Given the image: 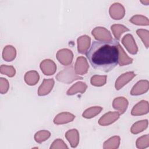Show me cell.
<instances>
[{
    "label": "cell",
    "instance_id": "obj_12",
    "mask_svg": "<svg viewBox=\"0 0 149 149\" xmlns=\"http://www.w3.org/2000/svg\"><path fill=\"white\" fill-rule=\"evenodd\" d=\"M54 84V80L53 79H44L42 83L38 88V94L40 96H43L48 94L52 89Z\"/></svg>",
    "mask_w": 149,
    "mask_h": 149
},
{
    "label": "cell",
    "instance_id": "obj_26",
    "mask_svg": "<svg viewBox=\"0 0 149 149\" xmlns=\"http://www.w3.org/2000/svg\"><path fill=\"white\" fill-rule=\"evenodd\" d=\"M51 136L50 132L47 130H40L36 133L34 135L35 141L38 143H41L47 140Z\"/></svg>",
    "mask_w": 149,
    "mask_h": 149
},
{
    "label": "cell",
    "instance_id": "obj_18",
    "mask_svg": "<svg viewBox=\"0 0 149 149\" xmlns=\"http://www.w3.org/2000/svg\"><path fill=\"white\" fill-rule=\"evenodd\" d=\"M148 120H142L137 121V122L134 123L131 127L130 132L133 134H138L144 130H145L148 126Z\"/></svg>",
    "mask_w": 149,
    "mask_h": 149
},
{
    "label": "cell",
    "instance_id": "obj_20",
    "mask_svg": "<svg viewBox=\"0 0 149 149\" xmlns=\"http://www.w3.org/2000/svg\"><path fill=\"white\" fill-rule=\"evenodd\" d=\"M118 49H119V64L120 66H124L132 63L133 62V59L129 58L127 54L125 52V51L118 44Z\"/></svg>",
    "mask_w": 149,
    "mask_h": 149
},
{
    "label": "cell",
    "instance_id": "obj_13",
    "mask_svg": "<svg viewBox=\"0 0 149 149\" xmlns=\"http://www.w3.org/2000/svg\"><path fill=\"white\" fill-rule=\"evenodd\" d=\"M116 7L117 10H116L113 5L111 6L109 8L110 16L115 20L121 19L125 16V9L123 6L119 3H116Z\"/></svg>",
    "mask_w": 149,
    "mask_h": 149
},
{
    "label": "cell",
    "instance_id": "obj_30",
    "mask_svg": "<svg viewBox=\"0 0 149 149\" xmlns=\"http://www.w3.org/2000/svg\"><path fill=\"white\" fill-rule=\"evenodd\" d=\"M68 146L62 139H56L52 144L50 148H68Z\"/></svg>",
    "mask_w": 149,
    "mask_h": 149
},
{
    "label": "cell",
    "instance_id": "obj_27",
    "mask_svg": "<svg viewBox=\"0 0 149 149\" xmlns=\"http://www.w3.org/2000/svg\"><path fill=\"white\" fill-rule=\"evenodd\" d=\"M149 146L148 134H145L137 139L136 141V147L140 149L147 148Z\"/></svg>",
    "mask_w": 149,
    "mask_h": 149
},
{
    "label": "cell",
    "instance_id": "obj_14",
    "mask_svg": "<svg viewBox=\"0 0 149 149\" xmlns=\"http://www.w3.org/2000/svg\"><path fill=\"white\" fill-rule=\"evenodd\" d=\"M65 137L68 140L72 148H75L78 146L79 142V134L77 129H73L68 130L65 133Z\"/></svg>",
    "mask_w": 149,
    "mask_h": 149
},
{
    "label": "cell",
    "instance_id": "obj_25",
    "mask_svg": "<svg viewBox=\"0 0 149 149\" xmlns=\"http://www.w3.org/2000/svg\"><path fill=\"white\" fill-rule=\"evenodd\" d=\"M133 24L136 25H142V26H148L149 22L147 17L142 15H135L133 16L130 19Z\"/></svg>",
    "mask_w": 149,
    "mask_h": 149
},
{
    "label": "cell",
    "instance_id": "obj_24",
    "mask_svg": "<svg viewBox=\"0 0 149 149\" xmlns=\"http://www.w3.org/2000/svg\"><path fill=\"white\" fill-rule=\"evenodd\" d=\"M102 109V108L101 107H91L87 109H86L82 114L83 117L90 119L94 117L97 114L100 113L101 110Z\"/></svg>",
    "mask_w": 149,
    "mask_h": 149
},
{
    "label": "cell",
    "instance_id": "obj_2",
    "mask_svg": "<svg viewBox=\"0 0 149 149\" xmlns=\"http://www.w3.org/2000/svg\"><path fill=\"white\" fill-rule=\"evenodd\" d=\"M57 80L66 83H69L74 80L77 79H82L83 78L80 76L75 75L72 68H69L63 69L56 76Z\"/></svg>",
    "mask_w": 149,
    "mask_h": 149
},
{
    "label": "cell",
    "instance_id": "obj_7",
    "mask_svg": "<svg viewBox=\"0 0 149 149\" xmlns=\"http://www.w3.org/2000/svg\"><path fill=\"white\" fill-rule=\"evenodd\" d=\"M40 69L45 75H52L56 70V66L52 60L45 59L41 62Z\"/></svg>",
    "mask_w": 149,
    "mask_h": 149
},
{
    "label": "cell",
    "instance_id": "obj_8",
    "mask_svg": "<svg viewBox=\"0 0 149 149\" xmlns=\"http://www.w3.org/2000/svg\"><path fill=\"white\" fill-rule=\"evenodd\" d=\"M148 112V102L145 100H141L136 104L131 112L133 116L142 115L147 114Z\"/></svg>",
    "mask_w": 149,
    "mask_h": 149
},
{
    "label": "cell",
    "instance_id": "obj_28",
    "mask_svg": "<svg viewBox=\"0 0 149 149\" xmlns=\"http://www.w3.org/2000/svg\"><path fill=\"white\" fill-rule=\"evenodd\" d=\"M107 76H97L95 75L91 79V83L95 86H102L106 83Z\"/></svg>",
    "mask_w": 149,
    "mask_h": 149
},
{
    "label": "cell",
    "instance_id": "obj_29",
    "mask_svg": "<svg viewBox=\"0 0 149 149\" xmlns=\"http://www.w3.org/2000/svg\"><path fill=\"white\" fill-rule=\"evenodd\" d=\"M137 35L141 38L144 44L147 48H148V36L149 31L147 30L144 29H138L136 31Z\"/></svg>",
    "mask_w": 149,
    "mask_h": 149
},
{
    "label": "cell",
    "instance_id": "obj_21",
    "mask_svg": "<svg viewBox=\"0 0 149 149\" xmlns=\"http://www.w3.org/2000/svg\"><path fill=\"white\" fill-rule=\"evenodd\" d=\"M87 88V85L85 83L83 82H77L76 84H73L67 91V95H74L78 92L83 93Z\"/></svg>",
    "mask_w": 149,
    "mask_h": 149
},
{
    "label": "cell",
    "instance_id": "obj_23",
    "mask_svg": "<svg viewBox=\"0 0 149 149\" xmlns=\"http://www.w3.org/2000/svg\"><path fill=\"white\" fill-rule=\"evenodd\" d=\"M120 144V137L113 136L104 142V148H118Z\"/></svg>",
    "mask_w": 149,
    "mask_h": 149
},
{
    "label": "cell",
    "instance_id": "obj_22",
    "mask_svg": "<svg viewBox=\"0 0 149 149\" xmlns=\"http://www.w3.org/2000/svg\"><path fill=\"white\" fill-rule=\"evenodd\" d=\"M111 28L115 38L117 40L120 39V36L123 32L129 31V29L127 27L121 24H113L111 26Z\"/></svg>",
    "mask_w": 149,
    "mask_h": 149
},
{
    "label": "cell",
    "instance_id": "obj_9",
    "mask_svg": "<svg viewBox=\"0 0 149 149\" xmlns=\"http://www.w3.org/2000/svg\"><path fill=\"white\" fill-rule=\"evenodd\" d=\"M120 113L118 112H111L104 115L98 120V123L101 126L109 125L115 122L119 118Z\"/></svg>",
    "mask_w": 149,
    "mask_h": 149
},
{
    "label": "cell",
    "instance_id": "obj_3",
    "mask_svg": "<svg viewBox=\"0 0 149 149\" xmlns=\"http://www.w3.org/2000/svg\"><path fill=\"white\" fill-rule=\"evenodd\" d=\"M92 35L97 41H111L112 38L110 32L104 27H97L92 31Z\"/></svg>",
    "mask_w": 149,
    "mask_h": 149
},
{
    "label": "cell",
    "instance_id": "obj_17",
    "mask_svg": "<svg viewBox=\"0 0 149 149\" xmlns=\"http://www.w3.org/2000/svg\"><path fill=\"white\" fill-rule=\"evenodd\" d=\"M75 118V116L69 112H62L58 114L54 119L55 124H64L72 122Z\"/></svg>",
    "mask_w": 149,
    "mask_h": 149
},
{
    "label": "cell",
    "instance_id": "obj_10",
    "mask_svg": "<svg viewBox=\"0 0 149 149\" xmlns=\"http://www.w3.org/2000/svg\"><path fill=\"white\" fill-rule=\"evenodd\" d=\"M134 76H136V74L133 72H128L122 74L118 78L115 82L116 90H119L122 88L129 81L132 80Z\"/></svg>",
    "mask_w": 149,
    "mask_h": 149
},
{
    "label": "cell",
    "instance_id": "obj_5",
    "mask_svg": "<svg viewBox=\"0 0 149 149\" xmlns=\"http://www.w3.org/2000/svg\"><path fill=\"white\" fill-rule=\"evenodd\" d=\"M56 58L58 61L63 65H70L73 60L72 52L68 49H62L58 51Z\"/></svg>",
    "mask_w": 149,
    "mask_h": 149
},
{
    "label": "cell",
    "instance_id": "obj_15",
    "mask_svg": "<svg viewBox=\"0 0 149 149\" xmlns=\"http://www.w3.org/2000/svg\"><path fill=\"white\" fill-rule=\"evenodd\" d=\"M90 37L84 35L78 38L77 45H78V52L80 54H86L90 44Z\"/></svg>",
    "mask_w": 149,
    "mask_h": 149
},
{
    "label": "cell",
    "instance_id": "obj_6",
    "mask_svg": "<svg viewBox=\"0 0 149 149\" xmlns=\"http://www.w3.org/2000/svg\"><path fill=\"white\" fill-rule=\"evenodd\" d=\"M148 90V81L141 80L139 81L132 88L130 94L132 95H139L146 93Z\"/></svg>",
    "mask_w": 149,
    "mask_h": 149
},
{
    "label": "cell",
    "instance_id": "obj_1",
    "mask_svg": "<svg viewBox=\"0 0 149 149\" xmlns=\"http://www.w3.org/2000/svg\"><path fill=\"white\" fill-rule=\"evenodd\" d=\"M119 41H94L86 55L91 65L95 69L109 72L119 63Z\"/></svg>",
    "mask_w": 149,
    "mask_h": 149
},
{
    "label": "cell",
    "instance_id": "obj_16",
    "mask_svg": "<svg viewBox=\"0 0 149 149\" xmlns=\"http://www.w3.org/2000/svg\"><path fill=\"white\" fill-rule=\"evenodd\" d=\"M128 105L127 100L124 97H118L113 101V107L119 111L120 114L123 113L127 109Z\"/></svg>",
    "mask_w": 149,
    "mask_h": 149
},
{
    "label": "cell",
    "instance_id": "obj_11",
    "mask_svg": "<svg viewBox=\"0 0 149 149\" xmlns=\"http://www.w3.org/2000/svg\"><path fill=\"white\" fill-rule=\"evenodd\" d=\"M88 68L89 66L85 58L83 56L77 58L74 65V70L76 74L80 75L86 74L88 71Z\"/></svg>",
    "mask_w": 149,
    "mask_h": 149
},
{
    "label": "cell",
    "instance_id": "obj_19",
    "mask_svg": "<svg viewBox=\"0 0 149 149\" xmlns=\"http://www.w3.org/2000/svg\"><path fill=\"white\" fill-rule=\"evenodd\" d=\"M38 73L34 70L27 72L24 76V80L26 83L30 86L35 85L39 80Z\"/></svg>",
    "mask_w": 149,
    "mask_h": 149
},
{
    "label": "cell",
    "instance_id": "obj_31",
    "mask_svg": "<svg viewBox=\"0 0 149 149\" xmlns=\"http://www.w3.org/2000/svg\"><path fill=\"white\" fill-rule=\"evenodd\" d=\"M141 2H142V3H146V5H147L148 3H149V1H144V2L141 1Z\"/></svg>",
    "mask_w": 149,
    "mask_h": 149
},
{
    "label": "cell",
    "instance_id": "obj_4",
    "mask_svg": "<svg viewBox=\"0 0 149 149\" xmlns=\"http://www.w3.org/2000/svg\"><path fill=\"white\" fill-rule=\"evenodd\" d=\"M122 43L125 47L126 49L131 54L135 55L138 52V48L133 38L130 34H126L122 40Z\"/></svg>",
    "mask_w": 149,
    "mask_h": 149
}]
</instances>
